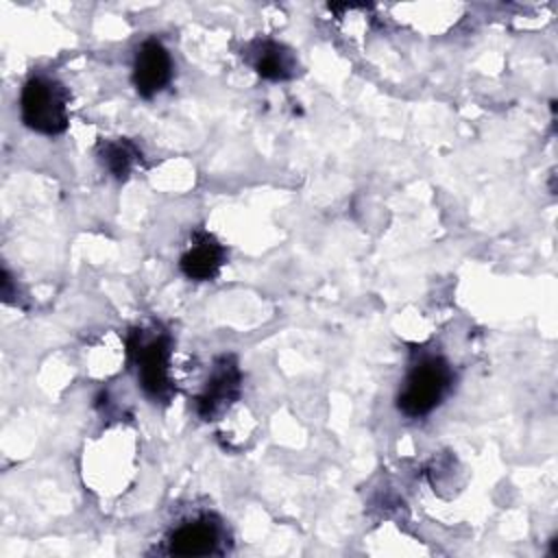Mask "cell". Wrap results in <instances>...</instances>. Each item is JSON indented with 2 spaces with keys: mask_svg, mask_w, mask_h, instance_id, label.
Here are the masks:
<instances>
[{
  "mask_svg": "<svg viewBox=\"0 0 558 558\" xmlns=\"http://www.w3.org/2000/svg\"><path fill=\"white\" fill-rule=\"evenodd\" d=\"M453 384V371L440 355L418 357L397 395V408L408 418H423L436 410Z\"/></svg>",
  "mask_w": 558,
  "mask_h": 558,
  "instance_id": "obj_1",
  "label": "cell"
},
{
  "mask_svg": "<svg viewBox=\"0 0 558 558\" xmlns=\"http://www.w3.org/2000/svg\"><path fill=\"white\" fill-rule=\"evenodd\" d=\"M170 336L166 331L146 333V329H131L126 336V351L137 371V381L144 395L153 401L168 403L174 395L170 379Z\"/></svg>",
  "mask_w": 558,
  "mask_h": 558,
  "instance_id": "obj_2",
  "label": "cell"
},
{
  "mask_svg": "<svg viewBox=\"0 0 558 558\" xmlns=\"http://www.w3.org/2000/svg\"><path fill=\"white\" fill-rule=\"evenodd\" d=\"M70 94L63 83L52 76H31L20 94L22 122L37 133L59 135L68 129Z\"/></svg>",
  "mask_w": 558,
  "mask_h": 558,
  "instance_id": "obj_3",
  "label": "cell"
},
{
  "mask_svg": "<svg viewBox=\"0 0 558 558\" xmlns=\"http://www.w3.org/2000/svg\"><path fill=\"white\" fill-rule=\"evenodd\" d=\"M242 390V371L233 355H220L214 362L211 375L196 397V414L203 421H216L225 410H229Z\"/></svg>",
  "mask_w": 558,
  "mask_h": 558,
  "instance_id": "obj_4",
  "label": "cell"
},
{
  "mask_svg": "<svg viewBox=\"0 0 558 558\" xmlns=\"http://www.w3.org/2000/svg\"><path fill=\"white\" fill-rule=\"evenodd\" d=\"M172 72L174 68L170 52L159 39L150 37L137 46L133 57L131 81L142 98H153L159 92H163L172 81Z\"/></svg>",
  "mask_w": 558,
  "mask_h": 558,
  "instance_id": "obj_5",
  "label": "cell"
},
{
  "mask_svg": "<svg viewBox=\"0 0 558 558\" xmlns=\"http://www.w3.org/2000/svg\"><path fill=\"white\" fill-rule=\"evenodd\" d=\"M222 525L216 517L203 514L194 521L179 525L168 536L170 556H211L222 554Z\"/></svg>",
  "mask_w": 558,
  "mask_h": 558,
  "instance_id": "obj_6",
  "label": "cell"
},
{
  "mask_svg": "<svg viewBox=\"0 0 558 558\" xmlns=\"http://www.w3.org/2000/svg\"><path fill=\"white\" fill-rule=\"evenodd\" d=\"M227 262V248L209 231L198 229L179 259L181 272L192 281H211Z\"/></svg>",
  "mask_w": 558,
  "mask_h": 558,
  "instance_id": "obj_7",
  "label": "cell"
},
{
  "mask_svg": "<svg viewBox=\"0 0 558 558\" xmlns=\"http://www.w3.org/2000/svg\"><path fill=\"white\" fill-rule=\"evenodd\" d=\"M251 65L262 78L286 81L294 74L296 61L283 44L272 39H257L251 46Z\"/></svg>",
  "mask_w": 558,
  "mask_h": 558,
  "instance_id": "obj_8",
  "label": "cell"
},
{
  "mask_svg": "<svg viewBox=\"0 0 558 558\" xmlns=\"http://www.w3.org/2000/svg\"><path fill=\"white\" fill-rule=\"evenodd\" d=\"M98 159L111 172V177L124 181L142 159V153L131 140H102L98 142Z\"/></svg>",
  "mask_w": 558,
  "mask_h": 558,
  "instance_id": "obj_9",
  "label": "cell"
}]
</instances>
